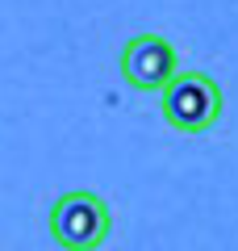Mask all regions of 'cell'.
<instances>
[{
  "label": "cell",
  "mask_w": 238,
  "mask_h": 251,
  "mask_svg": "<svg viewBox=\"0 0 238 251\" xmlns=\"http://www.w3.org/2000/svg\"><path fill=\"white\" fill-rule=\"evenodd\" d=\"M121 75L134 92H163L180 75L176 46L163 34H134L121 46Z\"/></svg>",
  "instance_id": "3"
},
{
  "label": "cell",
  "mask_w": 238,
  "mask_h": 251,
  "mask_svg": "<svg viewBox=\"0 0 238 251\" xmlns=\"http://www.w3.org/2000/svg\"><path fill=\"white\" fill-rule=\"evenodd\" d=\"M221 84L205 72H180L163 88V122L180 134H205L221 117Z\"/></svg>",
  "instance_id": "2"
},
{
  "label": "cell",
  "mask_w": 238,
  "mask_h": 251,
  "mask_svg": "<svg viewBox=\"0 0 238 251\" xmlns=\"http://www.w3.org/2000/svg\"><path fill=\"white\" fill-rule=\"evenodd\" d=\"M113 230V209L100 193L75 188L50 205V239L63 251H96Z\"/></svg>",
  "instance_id": "1"
}]
</instances>
